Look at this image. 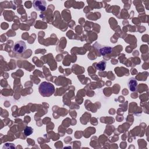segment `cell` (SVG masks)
<instances>
[{"label":"cell","mask_w":149,"mask_h":149,"mask_svg":"<svg viewBox=\"0 0 149 149\" xmlns=\"http://www.w3.org/2000/svg\"><path fill=\"white\" fill-rule=\"evenodd\" d=\"M39 93L43 97H49L55 91V87L52 84L47 81L42 82L38 87Z\"/></svg>","instance_id":"6da1fadb"},{"label":"cell","mask_w":149,"mask_h":149,"mask_svg":"<svg viewBox=\"0 0 149 149\" xmlns=\"http://www.w3.org/2000/svg\"><path fill=\"white\" fill-rule=\"evenodd\" d=\"M26 49V43L23 41H16L13 47V50L17 54H22Z\"/></svg>","instance_id":"7a4b0ae2"},{"label":"cell","mask_w":149,"mask_h":149,"mask_svg":"<svg viewBox=\"0 0 149 149\" xmlns=\"http://www.w3.org/2000/svg\"><path fill=\"white\" fill-rule=\"evenodd\" d=\"M33 5L34 8L37 11L43 12L47 8L46 2L44 0H34L33 2Z\"/></svg>","instance_id":"3957f363"},{"label":"cell","mask_w":149,"mask_h":149,"mask_svg":"<svg viewBox=\"0 0 149 149\" xmlns=\"http://www.w3.org/2000/svg\"><path fill=\"white\" fill-rule=\"evenodd\" d=\"M127 84L128 88L130 91H136L137 90L138 83L134 77H130V79H129L127 80Z\"/></svg>","instance_id":"277c9868"},{"label":"cell","mask_w":149,"mask_h":149,"mask_svg":"<svg viewBox=\"0 0 149 149\" xmlns=\"http://www.w3.org/2000/svg\"><path fill=\"white\" fill-rule=\"evenodd\" d=\"M98 50L101 55H104L111 53L112 51V48L108 46H102L98 48Z\"/></svg>","instance_id":"5b68a950"},{"label":"cell","mask_w":149,"mask_h":149,"mask_svg":"<svg viewBox=\"0 0 149 149\" xmlns=\"http://www.w3.org/2000/svg\"><path fill=\"white\" fill-rule=\"evenodd\" d=\"M106 65H107L106 62L105 61H101L98 63H96L95 68L97 70H98L100 71H103L105 70L106 68Z\"/></svg>","instance_id":"8992f818"},{"label":"cell","mask_w":149,"mask_h":149,"mask_svg":"<svg viewBox=\"0 0 149 149\" xmlns=\"http://www.w3.org/2000/svg\"><path fill=\"white\" fill-rule=\"evenodd\" d=\"M33 128L29 126H27L24 130V133L26 136H30L33 133Z\"/></svg>","instance_id":"52a82bcc"}]
</instances>
